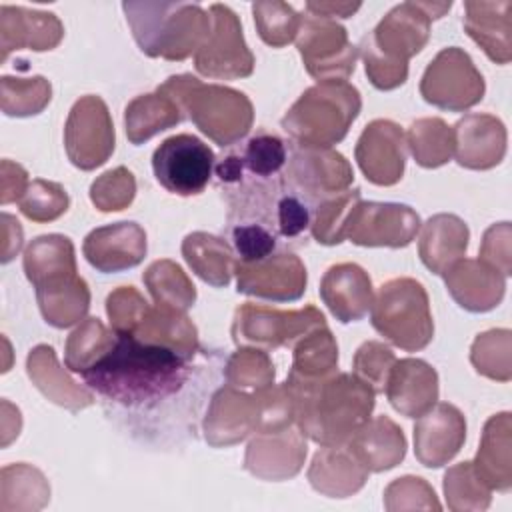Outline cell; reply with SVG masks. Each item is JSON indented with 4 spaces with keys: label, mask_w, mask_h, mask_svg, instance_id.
Listing matches in <instances>:
<instances>
[{
    "label": "cell",
    "mask_w": 512,
    "mask_h": 512,
    "mask_svg": "<svg viewBox=\"0 0 512 512\" xmlns=\"http://www.w3.org/2000/svg\"><path fill=\"white\" fill-rule=\"evenodd\" d=\"M236 290L272 302L298 300L308 282L304 262L286 250H276L258 262L236 264Z\"/></svg>",
    "instance_id": "16"
},
{
    "label": "cell",
    "mask_w": 512,
    "mask_h": 512,
    "mask_svg": "<svg viewBox=\"0 0 512 512\" xmlns=\"http://www.w3.org/2000/svg\"><path fill=\"white\" fill-rule=\"evenodd\" d=\"M306 452V436L296 424L280 430L254 432V438L246 446L244 470L260 480H288L302 470Z\"/></svg>",
    "instance_id": "18"
},
{
    "label": "cell",
    "mask_w": 512,
    "mask_h": 512,
    "mask_svg": "<svg viewBox=\"0 0 512 512\" xmlns=\"http://www.w3.org/2000/svg\"><path fill=\"white\" fill-rule=\"evenodd\" d=\"M368 474L346 444H336L316 450L308 468V482L322 496L348 498L362 490Z\"/></svg>",
    "instance_id": "29"
},
{
    "label": "cell",
    "mask_w": 512,
    "mask_h": 512,
    "mask_svg": "<svg viewBox=\"0 0 512 512\" xmlns=\"http://www.w3.org/2000/svg\"><path fill=\"white\" fill-rule=\"evenodd\" d=\"M138 48L150 58L186 60L210 34L212 18L192 2H122Z\"/></svg>",
    "instance_id": "4"
},
{
    "label": "cell",
    "mask_w": 512,
    "mask_h": 512,
    "mask_svg": "<svg viewBox=\"0 0 512 512\" xmlns=\"http://www.w3.org/2000/svg\"><path fill=\"white\" fill-rule=\"evenodd\" d=\"M226 384L240 390H262L274 384V364L266 350L254 346H238L224 364Z\"/></svg>",
    "instance_id": "47"
},
{
    "label": "cell",
    "mask_w": 512,
    "mask_h": 512,
    "mask_svg": "<svg viewBox=\"0 0 512 512\" xmlns=\"http://www.w3.org/2000/svg\"><path fill=\"white\" fill-rule=\"evenodd\" d=\"M294 42L306 72L318 82L346 80L356 70L358 48L336 20L304 12Z\"/></svg>",
    "instance_id": "10"
},
{
    "label": "cell",
    "mask_w": 512,
    "mask_h": 512,
    "mask_svg": "<svg viewBox=\"0 0 512 512\" xmlns=\"http://www.w3.org/2000/svg\"><path fill=\"white\" fill-rule=\"evenodd\" d=\"M252 16L256 32L264 44L272 48H284L296 40L302 16L286 2L260 0L252 4Z\"/></svg>",
    "instance_id": "49"
},
{
    "label": "cell",
    "mask_w": 512,
    "mask_h": 512,
    "mask_svg": "<svg viewBox=\"0 0 512 512\" xmlns=\"http://www.w3.org/2000/svg\"><path fill=\"white\" fill-rule=\"evenodd\" d=\"M482 480L498 492L512 488V414L500 412L486 420L476 458L472 460Z\"/></svg>",
    "instance_id": "32"
},
{
    "label": "cell",
    "mask_w": 512,
    "mask_h": 512,
    "mask_svg": "<svg viewBox=\"0 0 512 512\" xmlns=\"http://www.w3.org/2000/svg\"><path fill=\"white\" fill-rule=\"evenodd\" d=\"M70 206L68 192L62 184L36 178L28 184L26 192L18 200L20 212L32 222H52L60 218Z\"/></svg>",
    "instance_id": "50"
},
{
    "label": "cell",
    "mask_w": 512,
    "mask_h": 512,
    "mask_svg": "<svg viewBox=\"0 0 512 512\" xmlns=\"http://www.w3.org/2000/svg\"><path fill=\"white\" fill-rule=\"evenodd\" d=\"M212 28L194 54V68L206 78L236 80L254 72V54L248 48L236 12L226 4L210 6Z\"/></svg>",
    "instance_id": "13"
},
{
    "label": "cell",
    "mask_w": 512,
    "mask_h": 512,
    "mask_svg": "<svg viewBox=\"0 0 512 512\" xmlns=\"http://www.w3.org/2000/svg\"><path fill=\"white\" fill-rule=\"evenodd\" d=\"M362 110L356 86L346 80H324L306 88L280 120L292 144L332 148L342 142Z\"/></svg>",
    "instance_id": "6"
},
{
    "label": "cell",
    "mask_w": 512,
    "mask_h": 512,
    "mask_svg": "<svg viewBox=\"0 0 512 512\" xmlns=\"http://www.w3.org/2000/svg\"><path fill=\"white\" fill-rule=\"evenodd\" d=\"M194 360L134 334H116L114 346L80 378L106 404L140 416L182 394L194 378Z\"/></svg>",
    "instance_id": "1"
},
{
    "label": "cell",
    "mask_w": 512,
    "mask_h": 512,
    "mask_svg": "<svg viewBox=\"0 0 512 512\" xmlns=\"http://www.w3.org/2000/svg\"><path fill=\"white\" fill-rule=\"evenodd\" d=\"M374 330L390 344L406 350H424L434 338V320L426 288L408 276L384 282L370 308Z\"/></svg>",
    "instance_id": "7"
},
{
    "label": "cell",
    "mask_w": 512,
    "mask_h": 512,
    "mask_svg": "<svg viewBox=\"0 0 512 512\" xmlns=\"http://www.w3.org/2000/svg\"><path fill=\"white\" fill-rule=\"evenodd\" d=\"M406 146L422 168H440L454 156L452 126L442 118H418L406 130Z\"/></svg>",
    "instance_id": "42"
},
{
    "label": "cell",
    "mask_w": 512,
    "mask_h": 512,
    "mask_svg": "<svg viewBox=\"0 0 512 512\" xmlns=\"http://www.w3.org/2000/svg\"><path fill=\"white\" fill-rule=\"evenodd\" d=\"M312 214H314V206L306 202L302 196L284 188L280 180V192L274 200L272 214H270V226L276 232V236L284 240L300 238L310 230Z\"/></svg>",
    "instance_id": "51"
},
{
    "label": "cell",
    "mask_w": 512,
    "mask_h": 512,
    "mask_svg": "<svg viewBox=\"0 0 512 512\" xmlns=\"http://www.w3.org/2000/svg\"><path fill=\"white\" fill-rule=\"evenodd\" d=\"M36 300L46 324L70 328L82 322L90 308V288L78 274L56 284L36 288Z\"/></svg>",
    "instance_id": "37"
},
{
    "label": "cell",
    "mask_w": 512,
    "mask_h": 512,
    "mask_svg": "<svg viewBox=\"0 0 512 512\" xmlns=\"http://www.w3.org/2000/svg\"><path fill=\"white\" fill-rule=\"evenodd\" d=\"M354 182L350 162L332 148H304L292 144L282 172V186L302 196L314 208Z\"/></svg>",
    "instance_id": "11"
},
{
    "label": "cell",
    "mask_w": 512,
    "mask_h": 512,
    "mask_svg": "<svg viewBox=\"0 0 512 512\" xmlns=\"http://www.w3.org/2000/svg\"><path fill=\"white\" fill-rule=\"evenodd\" d=\"M64 38V26L52 12L24 8V6H0V60L6 62L14 50H54Z\"/></svg>",
    "instance_id": "23"
},
{
    "label": "cell",
    "mask_w": 512,
    "mask_h": 512,
    "mask_svg": "<svg viewBox=\"0 0 512 512\" xmlns=\"http://www.w3.org/2000/svg\"><path fill=\"white\" fill-rule=\"evenodd\" d=\"M26 372L44 398L70 412H80L96 402L94 392L72 380L60 366L54 348L48 344H38L28 352Z\"/></svg>",
    "instance_id": "28"
},
{
    "label": "cell",
    "mask_w": 512,
    "mask_h": 512,
    "mask_svg": "<svg viewBox=\"0 0 512 512\" xmlns=\"http://www.w3.org/2000/svg\"><path fill=\"white\" fill-rule=\"evenodd\" d=\"M470 362L478 374L508 382L512 378V332L508 328H492L478 334L470 348Z\"/></svg>",
    "instance_id": "46"
},
{
    "label": "cell",
    "mask_w": 512,
    "mask_h": 512,
    "mask_svg": "<svg viewBox=\"0 0 512 512\" xmlns=\"http://www.w3.org/2000/svg\"><path fill=\"white\" fill-rule=\"evenodd\" d=\"M22 268L34 288L76 276L78 270L72 240L64 234L36 236L24 250Z\"/></svg>",
    "instance_id": "33"
},
{
    "label": "cell",
    "mask_w": 512,
    "mask_h": 512,
    "mask_svg": "<svg viewBox=\"0 0 512 512\" xmlns=\"http://www.w3.org/2000/svg\"><path fill=\"white\" fill-rule=\"evenodd\" d=\"M360 2H320L312 0L304 4V12L314 14V16H324V18H350L360 10Z\"/></svg>",
    "instance_id": "61"
},
{
    "label": "cell",
    "mask_w": 512,
    "mask_h": 512,
    "mask_svg": "<svg viewBox=\"0 0 512 512\" xmlns=\"http://www.w3.org/2000/svg\"><path fill=\"white\" fill-rule=\"evenodd\" d=\"M466 418L448 402H436L414 424V456L426 468L448 464L464 446Z\"/></svg>",
    "instance_id": "20"
},
{
    "label": "cell",
    "mask_w": 512,
    "mask_h": 512,
    "mask_svg": "<svg viewBox=\"0 0 512 512\" xmlns=\"http://www.w3.org/2000/svg\"><path fill=\"white\" fill-rule=\"evenodd\" d=\"M320 298L338 322H358L372 308V280L368 272L354 262L334 264L320 280Z\"/></svg>",
    "instance_id": "24"
},
{
    "label": "cell",
    "mask_w": 512,
    "mask_h": 512,
    "mask_svg": "<svg viewBox=\"0 0 512 512\" xmlns=\"http://www.w3.org/2000/svg\"><path fill=\"white\" fill-rule=\"evenodd\" d=\"M158 92L172 98L184 118L222 148L240 142L252 128L254 106L250 98L224 84H206L192 74L166 78Z\"/></svg>",
    "instance_id": "5"
},
{
    "label": "cell",
    "mask_w": 512,
    "mask_h": 512,
    "mask_svg": "<svg viewBox=\"0 0 512 512\" xmlns=\"http://www.w3.org/2000/svg\"><path fill=\"white\" fill-rule=\"evenodd\" d=\"M454 158L468 170H490L506 156V126L486 112H472L452 126Z\"/></svg>",
    "instance_id": "22"
},
{
    "label": "cell",
    "mask_w": 512,
    "mask_h": 512,
    "mask_svg": "<svg viewBox=\"0 0 512 512\" xmlns=\"http://www.w3.org/2000/svg\"><path fill=\"white\" fill-rule=\"evenodd\" d=\"M324 324L326 318L314 304L300 310H278L244 302L234 312L230 334L236 346H254L268 352L282 346L294 348L302 336Z\"/></svg>",
    "instance_id": "8"
},
{
    "label": "cell",
    "mask_w": 512,
    "mask_h": 512,
    "mask_svg": "<svg viewBox=\"0 0 512 512\" xmlns=\"http://www.w3.org/2000/svg\"><path fill=\"white\" fill-rule=\"evenodd\" d=\"M420 226L418 212L408 204L358 200L346 222V240L366 248H404Z\"/></svg>",
    "instance_id": "15"
},
{
    "label": "cell",
    "mask_w": 512,
    "mask_h": 512,
    "mask_svg": "<svg viewBox=\"0 0 512 512\" xmlns=\"http://www.w3.org/2000/svg\"><path fill=\"white\" fill-rule=\"evenodd\" d=\"M442 276L448 294L468 312L494 310L506 292V278L478 258H460Z\"/></svg>",
    "instance_id": "26"
},
{
    "label": "cell",
    "mask_w": 512,
    "mask_h": 512,
    "mask_svg": "<svg viewBox=\"0 0 512 512\" xmlns=\"http://www.w3.org/2000/svg\"><path fill=\"white\" fill-rule=\"evenodd\" d=\"M50 500V484L46 476L26 464H8L0 472V510L30 512L40 510Z\"/></svg>",
    "instance_id": "39"
},
{
    "label": "cell",
    "mask_w": 512,
    "mask_h": 512,
    "mask_svg": "<svg viewBox=\"0 0 512 512\" xmlns=\"http://www.w3.org/2000/svg\"><path fill=\"white\" fill-rule=\"evenodd\" d=\"M184 120L178 104L162 92L140 94L124 108V130L130 144L138 146L156 134L180 124Z\"/></svg>",
    "instance_id": "35"
},
{
    "label": "cell",
    "mask_w": 512,
    "mask_h": 512,
    "mask_svg": "<svg viewBox=\"0 0 512 512\" xmlns=\"http://www.w3.org/2000/svg\"><path fill=\"white\" fill-rule=\"evenodd\" d=\"M148 310L150 304L134 286H118L106 298V314L116 334H132Z\"/></svg>",
    "instance_id": "57"
},
{
    "label": "cell",
    "mask_w": 512,
    "mask_h": 512,
    "mask_svg": "<svg viewBox=\"0 0 512 512\" xmlns=\"http://www.w3.org/2000/svg\"><path fill=\"white\" fill-rule=\"evenodd\" d=\"M116 134L106 102L96 94L80 96L64 124V148L68 160L80 170L102 166L114 152Z\"/></svg>",
    "instance_id": "14"
},
{
    "label": "cell",
    "mask_w": 512,
    "mask_h": 512,
    "mask_svg": "<svg viewBox=\"0 0 512 512\" xmlns=\"http://www.w3.org/2000/svg\"><path fill=\"white\" fill-rule=\"evenodd\" d=\"M452 2H402L394 6L360 40L358 54L366 76L378 90H394L408 78V60L416 56L430 38V24L442 18Z\"/></svg>",
    "instance_id": "3"
},
{
    "label": "cell",
    "mask_w": 512,
    "mask_h": 512,
    "mask_svg": "<svg viewBox=\"0 0 512 512\" xmlns=\"http://www.w3.org/2000/svg\"><path fill=\"white\" fill-rule=\"evenodd\" d=\"M352 454L368 472H386L406 456V436L388 416L368 418L346 442Z\"/></svg>",
    "instance_id": "30"
},
{
    "label": "cell",
    "mask_w": 512,
    "mask_h": 512,
    "mask_svg": "<svg viewBox=\"0 0 512 512\" xmlns=\"http://www.w3.org/2000/svg\"><path fill=\"white\" fill-rule=\"evenodd\" d=\"M116 342V332L108 330L98 318H84L68 336L64 364L70 372L82 374L92 368Z\"/></svg>",
    "instance_id": "43"
},
{
    "label": "cell",
    "mask_w": 512,
    "mask_h": 512,
    "mask_svg": "<svg viewBox=\"0 0 512 512\" xmlns=\"http://www.w3.org/2000/svg\"><path fill=\"white\" fill-rule=\"evenodd\" d=\"M254 398L258 404L256 430H280L296 424V400L286 382L270 384L262 390H254Z\"/></svg>",
    "instance_id": "52"
},
{
    "label": "cell",
    "mask_w": 512,
    "mask_h": 512,
    "mask_svg": "<svg viewBox=\"0 0 512 512\" xmlns=\"http://www.w3.org/2000/svg\"><path fill=\"white\" fill-rule=\"evenodd\" d=\"M236 154H238V160H240V166H242V178L240 180L276 182V180L282 178V172H284L286 162H288L286 142L280 136H276L272 132H266V130H260L254 136H250L236 150Z\"/></svg>",
    "instance_id": "40"
},
{
    "label": "cell",
    "mask_w": 512,
    "mask_h": 512,
    "mask_svg": "<svg viewBox=\"0 0 512 512\" xmlns=\"http://www.w3.org/2000/svg\"><path fill=\"white\" fill-rule=\"evenodd\" d=\"M390 406L406 418H420L438 402V372L426 360H396L386 380Z\"/></svg>",
    "instance_id": "25"
},
{
    "label": "cell",
    "mask_w": 512,
    "mask_h": 512,
    "mask_svg": "<svg viewBox=\"0 0 512 512\" xmlns=\"http://www.w3.org/2000/svg\"><path fill=\"white\" fill-rule=\"evenodd\" d=\"M136 178L126 166H116L98 176L90 186V200L100 212H118L132 204Z\"/></svg>",
    "instance_id": "54"
},
{
    "label": "cell",
    "mask_w": 512,
    "mask_h": 512,
    "mask_svg": "<svg viewBox=\"0 0 512 512\" xmlns=\"http://www.w3.org/2000/svg\"><path fill=\"white\" fill-rule=\"evenodd\" d=\"M22 226L20 222L10 216L2 214V262H10L22 248Z\"/></svg>",
    "instance_id": "60"
},
{
    "label": "cell",
    "mask_w": 512,
    "mask_h": 512,
    "mask_svg": "<svg viewBox=\"0 0 512 512\" xmlns=\"http://www.w3.org/2000/svg\"><path fill=\"white\" fill-rule=\"evenodd\" d=\"M50 100L52 84L44 76L0 78V108L6 116H36L50 104Z\"/></svg>",
    "instance_id": "45"
},
{
    "label": "cell",
    "mask_w": 512,
    "mask_h": 512,
    "mask_svg": "<svg viewBox=\"0 0 512 512\" xmlns=\"http://www.w3.org/2000/svg\"><path fill=\"white\" fill-rule=\"evenodd\" d=\"M228 230H230V246L238 262H244V264L258 262L278 250L280 238L274 234L272 228H268L262 222H256V220L234 222V224H228Z\"/></svg>",
    "instance_id": "53"
},
{
    "label": "cell",
    "mask_w": 512,
    "mask_h": 512,
    "mask_svg": "<svg viewBox=\"0 0 512 512\" xmlns=\"http://www.w3.org/2000/svg\"><path fill=\"white\" fill-rule=\"evenodd\" d=\"M28 184H30L28 172L18 162L4 158L0 164V202L2 204L18 202L26 192Z\"/></svg>",
    "instance_id": "59"
},
{
    "label": "cell",
    "mask_w": 512,
    "mask_h": 512,
    "mask_svg": "<svg viewBox=\"0 0 512 512\" xmlns=\"http://www.w3.org/2000/svg\"><path fill=\"white\" fill-rule=\"evenodd\" d=\"M484 92V76L470 54L458 46L442 48L420 80L422 98L448 112H466L484 98Z\"/></svg>",
    "instance_id": "9"
},
{
    "label": "cell",
    "mask_w": 512,
    "mask_h": 512,
    "mask_svg": "<svg viewBox=\"0 0 512 512\" xmlns=\"http://www.w3.org/2000/svg\"><path fill=\"white\" fill-rule=\"evenodd\" d=\"M394 362L396 356L384 342L366 340L354 354L352 372L362 382H366L376 394H380L386 388V380L390 376Z\"/></svg>",
    "instance_id": "56"
},
{
    "label": "cell",
    "mask_w": 512,
    "mask_h": 512,
    "mask_svg": "<svg viewBox=\"0 0 512 512\" xmlns=\"http://www.w3.org/2000/svg\"><path fill=\"white\" fill-rule=\"evenodd\" d=\"M510 240H512L510 222L492 224L484 232V236H482L480 254H478L480 262H484L486 266L494 268L504 278H508L512 274V248H510Z\"/></svg>",
    "instance_id": "58"
},
{
    "label": "cell",
    "mask_w": 512,
    "mask_h": 512,
    "mask_svg": "<svg viewBox=\"0 0 512 512\" xmlns=\"http://www.w3.org/2000/svg\"><path fill=\"white\" fill-rule=\"evenodd\" d=\"M154 306L186 312L196 302V286L188 274L172 260H154L142 274Z\"/></svg>",
    "instance_id": "41"
},
{
    "label": "cell",
    "mask_w": 512,
    "mask_h": 512,
    "mask_svg": "<svg viewBox=\"0 0 512 512\" xmlns=\"http://www.w3.org/2000/svg\"><path fill=\"white\" fill-rule=\"evenodd\" d=\"M360 198L358 188H348L336 196L322 200L312 214L310 234L318 244L336 246L346 240V222Z\"/></svg>",
    "instance_id": "48"
},
{
    "label": "cell",
    "mask_w": 512,
    "mask_h": 512,
    "mask_svg": "<svg viewBox=\"0 0 512 512\" xmlns=\"http://www.w3.org/2000/svg\"><path fill=\"white\" fill-rule=\"evenodd\" d=\"M444 496L446 506L454 512L486 510L492 502V488L476 472L472 460L454 464L444 474Z\"/></svg>",
    "instance_id": "44"
},
{
    "label": "cell",
    "mask_w": 512,
    "mask_h": 512,
    "mask_svg": "<svg viewBox=\"0 0 512 512\" xmlns=\"http://www.w3.org/2000/svg\"><path fill=\"white\" fill-rule=\"evenodd\" d=\"M10 412L8 400H2V448H6L14 438H18L20 428H22V418L20 410L14 406V412Z\"/></svg>",
    "instance_id": "62"
},
{
    "label": "cell",
    "mask_w": 512,
    "mask_h": 512,
    "mask_svg": "<svg viewBox=\"0 0 512 512\" xmlns=\"http://www.w3.org/2000/svg\"><path fill=\"white\" fill-rule=\"evenodd\" d=\"M418 240V256L422 264L442 276L454 262L464 258L470 230L456 214H434L422 226Z\"/></svg>",
    "instance_id": "31"
},
{
    "label": "cell",
    "mask_w": 512,
    "mask_h": 512,
    "mask_svg": "<svg viewBox=\"0 0 512 512\" xmlns=\"http://www.w3.org/2000/svg\"><path fill=\"white\" fill-rule=\"evenodd\" d=\"M284 382L296 400V426L318 446L346 444L376 404V392L354 372H334L314 382Z\"/></svg>",
    "instance_id": "2"
},
{
    "label": "cell",
    "mask_w": 512,
    "mask_h": 512,
    "mask_svg": "<svg viewBox=\"0 0 512 512\" xmlns=\"http://www.w3.org/2000/svg\"><path fill=\"white\" fill-rule=\"evenodd\" d=\"M132 334L144 342L172 348L186 358H196L200 352L198 330L186 312L150 306L148 314Z\"/></svg>",
    "instance_id": "36"
},
{
    "label": "cell",
    "mask_w": 512,
    "mask_h": 512,
    "mask_svg": "<svg viewBox=\"0 0 512 512\" xmlns=\"http://www.w3.org/2000/svg\"><path fill=\"white\" fill-rule=\"evenodd\" d=\"M256 418L258 404L254 394L230 384L220 386L212 394L202 420L204 440L212 448L238 444L256 430Z\"/></svg>",
    "instance_id": "21"
},
{
    "label": "cell",
    "mask_w": 512,
    "mask_h": 512,
    "mask_svg": "<svg viewBox=\"0 0 512 512\" xmlns=\"http://www.w3.org/2000/svg\"><path fill=\"white\" fill-rule=\"evenodd\" d=\"M406 154L408 146L404 130L386 118L368 122L354 148L358 168L366 180L376 186H394L402 180Z\"/></svg>",
    "instance_id": "17"
},
{
    "label": "cell",
    "mask_w": 512,
    "mask_h": 512,
    "mask_svg": "<svg viewBox=\"0 0 512 512\" xmlns=\"http://www.w3.org/2000/svg\"><path fill=\"white\" fill-rule=\"evenodd\" d=\"M464 30L496 64L512 60V2H464Z\"/></svg>",
    "instance_id": "27"
},
{
    "label": "cell",
    "mask_w": 512,
    "mask_h": 512,
    "mask_svg": "<svg viewBox=\"0 0 512 512\" xmlns=\"http://www.w3.org/2000/svg\"><path fill=\"white\" fill-rule=\"evenodd\" d=\"M146 232L138 222L122 220L86 234L82 254L86 262L102 274L124 272L138 266L146 256Z\"/></svg>",
    "instance_id": "19"
},
{
    "label": "cell",
    "mask_w": 512,
    "mask_h": 512,
    "mask_svg": "<svg viewBox=\"0 0 512 512\" xmlns=\"http://www.w3.org/2000/svg\"><path fill=\"white\" fill-rule=\"evenodd\" d=\"M182 256L192 272L214 288L228 286L238 264L230 242L208 232H190L182 240Z\"/></svg>",
    "instance_id": "34"
},
{
    "label": "cell",
    "mask_w": 512,
    "mask_h": 512,
    "mask_svg": "<svg viewBox=\"0 0 512 512\" xmlns=\"http://www.w3.org/2000/svg\"><path fill=\"white\" fill-rule=\"evenodd\" d=\"M384 506L396 510H440L434 488L420 476H402L392 480L384 490Z\"/></svg>",
    "instance_id": "55"
},
{
    "label": "cell",
    "mask_w": 512,
    "mask_h": 512,
    "mask_svg": "<svg viewBox=\"0 0 512 512\" xmlns=\"http://www.w3.org/2000/svg\"><path fill=\"white\" fill-rule=\"evenodd\" d=\"M338 344L328 324L314 328L294 344L292 366L286 376L290 382H314L336 372Z\"/></svg>",
    "instance_id": "38"
},
{
    "label": "cell",
    "mask_w": 512,
    "mask_h": 512,
    "mask_svg": "<svg viewBox=\"0 0 512 512\" xmlns=\"http://www.w3.org/2000/svg\"><path fill=\"white\" fill-rule=\"evenodd\" d=\"M216 166L212 148L194 134H174L152 154L158 184L176 196H196L208 186Z\"/></svg>",
    "instance_id": "12"
}]
</instances>
